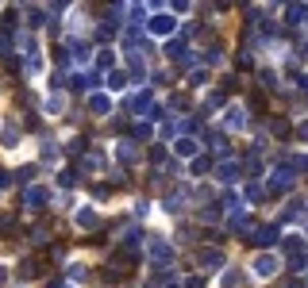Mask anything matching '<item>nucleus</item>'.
<instances>
[{"mask_svg": "<svg viewBox=\"0 0 308 288\" xmlns=\"http://www.w3.org/2000/svg\"><path fill=\"white\" fill-rule=\"evenodd\" d=\"M255 269H258V277H270V273H273V258H258Z\"/></svg>", "mask_w": 308, "mask_h": 288, "instance_id": "obj_1", "label": "nucleus"}]
</instances>
